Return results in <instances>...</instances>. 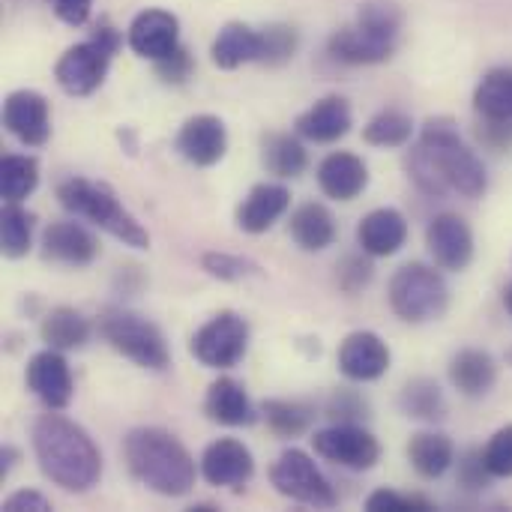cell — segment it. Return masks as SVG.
<instances>
[{"label":"cell","mask_w":512,"mask_h":512,"mask_svg":"<svg viewBox=\"0 0 512 512\" xmlns=\"http://www.w3.org/2000/svg\"><path fill=\"white\" fill-rule=\"evenodd\" d=\"M264 414H267V423L279 435H300L309 426V420H312L309 408L300 405V402H267Z\"/></svg>","instance_id":"cell-36"},{"label":"cell","mask_w":512,"mask_h":512,"mask_svg":"<svg viewBox=\"0 0 512 512\" xmlns=\"http://www.w3.org/2000/svg\"><path fill=\"white\" fill-rule=\"evenodd\" d=\"M357 237H360L363 252H369L375 258H387L405 246L408 225L399 210H375L360 222Z\"/></svg>","instance_id":"cell-21"},{"label":"cell","mask_w":512,"mask_h":512,"mask_svg":"<svg viewBox=\"0 0 512 512\" xmlns=\"http://www.w3.org/2000/svg\"><path fill=\"white\" fill-rule=\"evenodd\" d=\"M366 507L372 512H408V510H432L426 501H420V498H408V495H396V492H387V489H381V492H375L369 501H366Z\"/></svg>","instance_id":"cell-39"},{"label":"cell","mask_w":512,"mask_h":512,"mask_svg":"<svg viewBox=\"0 0 512 512\" xmlns=\"http://www.w3.org/2000/svg\"><path fill=\"white\" fill-rule=\"evenodd\" d=\"M204 267H207L213 276H222V279H240V276H243V261L228 258V255H207V258H204Z\"/></svg>","instance_id":"cell-42"},{"label":"cell","mask_w":512,"mask_h":512,"mask_svg":"<svg viewBox=\"0 0 512 512\" xmlns=\"http://www.w3.org/2000/svg\"><path fill=\"white\" fill-rule=\"evenodd\" d=\"M225 147H228L225 123L213 114H198L186 120L177 135V150L192 165H216L225 156Z\"/></svg>","instance_id":"cell-13"},{"label":"cell","mask_w":512,"mask_h":512,"mask_svg":"<svg viewBox=\"0 0 512 512\" xmlns=\"http://www.w3.org/2000/svg\"><path fill=\"white\" fill-rule=\"evenodd\" d=\"M201 474L213 486H243L252 477V453L240 441L222 438L204 450Z\"/></svg>","instance_id":"cell-17"},{"label":"cell","mask_w":512,"mask_h":512,"mask_svg":"<svg viewBox=\"0 0 512 512\" xmlns=\"http://www.w3.org/2000/svg\"><path fill=\"white\" fill-rule=\"evenodd\" d=\"M504 306H507V312L512 315V282L504 288Z\"/></svg>","instance_id":"cell-44"},{"label":"cell","mask_w":512,"mask_h":512,"mask_svg":"<svg viewBox=\"0 0 512 512\" xmlns=\"http://www.w3.org/2000/svg\"><path fill=\"white\" fill-rule=\"evenodd\" d=\"M33 450L42 474L66 492H90L102 477V456L93 438L60 414H45L33 426Z\"/></svg>","instance_id":"cell-1"},{"label":"cell","mask_w":512,"mask_h":512,"mask_svg":"<svg viewBox=\"0 0 512 512\" xmlns=\"http://www.w3.org/2000/svg\"><path fill=\"white\" fill-rule=\"evenodd\" d=\"M270 480H273L276 492L291 498V501H300V504H309V507H333L336 504L333 486L315 468V462L300 450L282 453L276 459L273 471H270Z\"/></svg>","instance_id":"cell-9"},{"label":"cell","mask_w":512,"mask_h":512,"mask_svg":"<svg viewBox=\"0 0 512 512\" xmlns=\"http://www.w3.org/2000/svg\"><path fill=\"white\" fill-rule=\"evenodd\" d=\"M87 336H90V324L75 309H54L42 321V339L57 351L81 348L87 342Z\"/></svg>","instance_id":"cell-30"},{"label":"cell","mask_w":512,"mask_h":512,"mask_svg":"<svg viewBox=\"0 0 512 512\" xmlns=\"http://www.w3.org/2000/svg\"><path fill=\"white\" fill-rule=\"evenodd\" d=\"M42 243H45L48 258H54L60 264H72V267H81V264L93 261V255H96V240L78 222H54L45 231Z\"/></svg>","instance_id":"cell-23"},{"label":"cell","mask_w":512,"mask_h":512,"mask_svg":"<svg viewBox=\"0 0 512 512\" xmlns=\"http://www.w3.org/2000/svg\"><path fill=\"white\" fill-rule=\"evenodd\" d=\"M39 183V168L30 156H6L0 162V186L6 201H21L27 198Z\"/></svg>","instance_id":"cell-32"},{"label":"cell","mask_w":512,"mask_h":512,"mask_svg":"<svg viewBox=\"0 0 512 512\" xmlns=\"http://www.w3.org/2000/svg\"><path fill=\"white\" fill-rule=\"evenodd\" d=\"M510 366H512V351H510Z\"/></svg>","instance_id":"cell-45"},{"label":"cell","mask_w":512,"mask_h":512,"mask_svg":"<svg viewBox=\"0 0 512 512\" xmlns=\"http://www.w3.org/2000/svg\"><path fill=\"white\" fill-rule=\"evenodd\" d=\"M288 201H291V195H288L285 186H279V183H261L240 204L237 225L243 231H249V234H261V231H267L288 210Z\"/></svg>","instance_id":"cell-20"},{"label":"cell","mask_w":512,"mask_h":512,"mask_svg":"<svg viewBox=\"0 0 512 512\" xmlns=\"http://www.w3.org/2000/svg\"><path fill=\"white\" fill-rule=\"evenodd\" d=\"M204 408H207V417L222 423V426H249L252 417H255L243 384H237L234 378H219L207 390Z\"/></svg>","instance_id":"cell-24"},{"label":"cell","mask_w":512,"mask_h":512,"mask_svg":"<svg viewBox=\"0 0 512 512\" xmlns=\"http://www.w3.org/2000/svg\"><path fill=\"white\" fill-rule=\"evenodd\" d=\"M177 18L162 9H147L141 12L132 27H129V45L135 54L150 57V60H165L177 51Z\"/></svg>","instance_id":"cell-14"},{"label":"cell","mask_w":512,"mask_h":512,"mask_svg":"<svg viewBox=\"0 0 512 512\" xmlns=\"http://www.w3.org/2000/svg\"><path fill=\"white\" fill-rule=\"evenodd\" d=\"M318 183H321V189L330 198L351 201V198H357L366 189L369 171H366V165H363L360 156H354V153H333V156H327L321 162Z\"/></svg>","instance_id":"cell-19"},{"label":"cell","mask_w":512,"mask_h":512,"mask_svg":"<svg viewBox=\"0 0 512 512\" xmlns=\"http://www.w3.org/2000/svg\"><path fill=\"white\" fill-rule=\"evenodd\" d=\"M57 198L69 213H75L81 219H90L93 225L105 228L108 234H114L126 246L147 249V243H150L147 231L135 222V216L129 210H123V204L114 198V192L108 186L72 177V180L60 183Z\"/></svg>","instance_id":"cell-3"},{"label":"cell","mask_w":512,"mask_h":512,"mask_svg":"<svg viewBox=\"0 0 512 512\" xmlns=\"http://www.w3.org/2000/svg\"><path fill=\"white\" fill-rule=\"evenodd\" d=\"M393 39H396L393 12L381 9V6H369L360 15L357 27L339 30L333 36L330 48L339 60H348V63H378V60L390 57Z\"/></svg>","instance_id":"cell-7"},{"label":"cell","mask_w":512,"mask_h":512,"mask_svg":"<svg viewBox=\"0 0 512 512\" xmlns=\"http://www.w3.org/2000/svg\"><path fill=\"white\" fill-rule=\"evenodd\" d=\"M492 471L486 468V459H483V450H471L465 456V462L459 465V480L468 486V489H483L489 483Z\"/></svg>","instance_id":"cell-40"},{"label":"cell","mask_w":512,"mask_h":512,"mask_svg":"<svg viewBox=\"0 0 512 512\" xmlns=\"http://www.w3.org/2000/svg\"><path fill=\"white\" fill-rule=\"evenodd\" d=\"M108 54H111V45L105 39H93V42H81L75 48H69L54 75H57V84L72 93V96H87L93 93L102 78H105V69H108Z\"/></svg>","instance_id":"cell-10"},{"label":"cell","mask_w":512,"mask_h":512,"mask_svg":"<svg viewBox=\"0 0 512 512\" xmlns=\"http://www.w3.org/2000/svg\"><path fill=\"white\" fill-rule=\"evenodd\" d=\"M474 105L492 123L512 120V69H492L480 81V87L474 93Z\"/></svg>","instance_id":"cell-29"},{"label":"cell","mask_w":512,"mask_h":512,"mask_svg":"<svg viewBox=\"0 0 512 512\" xmlns=\"http://www.w3.org/2000/svg\"><path fill=\"white\" fill-rule=\"evenodd\" d=\"M453 456H456L453 441L441 432H420L408 444V459H411L414 471L426 480L444 477L453 465Z\"/></svg>","instance_id":"cell-26"},{"label":"cell","mask_w":512,"mask_h":512,"mask_svg":"<svg viewBox=\"0 0 512 512\" xmlns=\"http://www.w3.org/2000/svg\"><path fill=\"white\" fill-rule=\"evenodd\" d=\"M27 384L54 411L57 408H66L69 399H72V375H69V366H66V360L60 357L57 348L42 351V354H36L30 360V366H27Z\"/></svg>","instance_id":"cell-16"},{"label":"cell","mask_w":512,"mask_h":512,"mask_svg":"<svg viewBox=\"0 0 512 512\" xmlns=\"http://www.w3.org/2000/svg\"><path fill=\"white\" fill-rule=\"evenodd\" d=\"M249 348V327L240 315L222 312L210 318L192 339V354L210 369H231L243 360Z\"/></svg>","instance_id":"cell-8"},{"label":"cell","mask_w":512,"mask_h":512,"mask_svg":"<svg viewBox=\"0 0 512 512\" xmlns=\"http://www.w3.org/2000/svg\"><path fill=\"white\" fill-rule=\"evenodd\" d=\"M390 366V348L375 333H351L339 348V369L351 381H375Z\"/></svg>","instance_id":"cell-15"},{"label":"cell","mask_w":512,"mask_h":512,"mask_svg":"<svg viewBox=\"0 0 512 512\" xmlns=\"http://www.w3.org/2000/svg\"><path fill=\"white\" fill-rule=\"evenodd\" d=\"M264 165L279 177H297L306 168V150L291 135H273L264 147Z\"/></svg>","instance_id":"cell-33"},{"label":"cell","mask_w":512,"mask_h":512,"mask_svg":"<svg viewBox=\"0 0 512 512\" xmlns=\"http://www.w3.org/2000/svg\"><path fill=\"white\" fill-rule=\"evenodd\" d=\"M291 234L303 249L318 252V249H327L333 243L336 222H333V216H330V210L324 204H303L291 216Z\"/></svg>","instance_id":"cell-28"},{"label":"cell","mask_w":512,"mask_h":512,"mask_svg":"<svg viewBox=\"0 0 512 512\" xmlns=\"http://www.w3.org/2000/svg\"><path fill=\"white\" fill-rule=\"evenodd\" d=\"M312 444H315L318 456H324L327 462H336L342 468H351V471H369L381 456L378 441L366 429H357L348 423L318 432L312 438Z\"/></svg>","instance_id":"cell-11"},{"label":"cell","mask_w":512,"mask_h":512,"mask_svg":"<svg viewBox=\"0 0 512 512\" xmlns=\"http://www.w3.org/2000/svg\"><path fill=\"white\" fill-rule=\"evenodd\" d=\"M402 411L408 417H417V420H444L447 414V402H444V393L435 381L429 378H417L411 381L405 390H402Z\"/></svg>","instance_id":"cell-31"},{"label":"cell","mask_w":512,"mask_h":512,"mask_svg":"<svg viewBox=\"0 0 512 512\" xmlns=\"http://www.w3.org/2000/svg\"><path fill=\"white\" fill-rule=\"evenodd\" d=\"M0 234H3V252L9 258H21L30 249V213L21 210L15 201H9L0 216Z\"/></svg>","instance_id":"cell-35"},{"label":"cell","mask_w":512,"mask_h":512,"mask_svg":"<svg viewBox=\"0 0 512 512\" xmlns=\"http://www.w3.org/2000/svg\"><path fill=\"white\" fill-rule=\"evenodd\" d=\"M294 33L288 27H270L261 33V60H285L294 51Z\"/></svg>","instance_id":"cell-38"},{"label":"cell","mask_w":512,"mask_h":512,"mask_svg":"<svg viewBox=\"0 0 512 512\" xmlns=\"http://www.w3.org/2000/svg\"><path fill=\"white\" fill-rule=\"evenodd\" d=\"M495 378H498V366L495 360L486 354V351H462L453 357L450 363V381L459 387V393L465 396H483L495 387Z\"/></svg>","instance_id":"cell-25"},{"label":"cell","mask_w":512,"mask_h":512,"mask_svg":"<svg viewBox=\"0 0 512 512\" xmlns=\"http://www.w3.org/2000/svg\"><path fill=\"white\" fill-rule=\"evenodd\" d=\"M6 129L24 144H42L48 138V105L33 90H18L3 105Z\"/></svg>","instance_id":"cell-18"},{"label":"cell","mask_w":512,"mask_h":512,"mask_svg":"<svg viewBox=\"0 0 512 512\" xmlns=\"http://www.w3.org/2000/svg\"><path fill=\"white\" fill-rule=\"evenodd\" d=\"M123 453L132 477L165 498H180L195 486V462L189 450L162 429H135L126 438Z\"/></svg>","instance_id":"cell-2"},{"label":"cell","mask_w":512,"mask_h":512,"mask_svg":"<svg viewBox=\"0 0 512 512\" xmlns=\"http://www.w3.org/2000/svg\"><path fill=\"white\" fill-rule=\"evenodd\" d=\"M426 153L435 159L444 183H447V192H459L465 198H480L486 192V165L477 159L474 150H468L456 129L453 126H444V123H429L426 132H423V144Z\"/></svg>","instance_id":"cell-4"},{"label":"cell","mask_w":512,"mask_h":512,"mask_svg":"<svg viewBox=\"0 0 512 512\" xmlns=\"http://www.w3.org/2000/svg\"><path fill=\"white\" fill-rule=\"evenodd\" d=\"M21 510L45 512V510H51V504H48L39 492H15L12 498H6V501H3V512H21Z\"/></svg>","instance_id":"cell-41"},{"label":"cell","mask_w":512,"mask_h":512,"mask_svg":"<svg viewBox=\"0 0 512 512\" xmlns=\"http://www.w3.org/2000/svg\"><path fill=\"white\" fill-rule=\"evenodd\" d=\"M483 459L492 477H512V426H504L492 435L483 450Z\"/></svg>","instance_id":"cell-37"},{"label":"cell","mask_w":512,"mask_h":512,"mask_svg":"<svg viewBox=\"0 0 512 512\" xmlns=\"http://www.w3.org/2000/svg\"><path fill=\"white\" fill-rule=\"evenodd\" d=\"M411 132H414L411 117H405L402 111H384L366 126L363 138L375 147H402L411 138Z\"/></svg>","instance_id":"cell-34"},{"label":"cell","mask_w":512,"mask_h":512,"mask_svg":"<svg viewBox=\"0 0 512 512\" xmlns=\"http://www.w3.org/2000/svg\"><path fill=\"white\" fill-rule=\"evenodd\" d=\"M102 336L111 342V348L144 369L168 366V345L159 327L129 309H108L102 318Z\"/></svg>","instance_id":"cell-6"},{"label":"cell","mask_w":512,"mask_h":512,"mask_svg":"<svg viewBox=\"0 0 512 512\" xmlns=\"http://www.w3.org/2000/svg\"><path fill=\"white\" fill-rule=\"evenodd\" d=\"M450 291L444 276L426 264H405L390 282V306L399 318L423 324L441 318L447 309Z\"/></svg>","instance_id":"cell-5"},{"label":"cell","mask_w":512,"mask_h":512,"mask_svg":"<svg viewBox=\"0 0 512 512\" xmlns=\"http://www.w3.org/2000/svg\"><path fill=\"white\" fill-rule=\"evenodd\" d=\"M249 60H261V33L246 24H228L213 42V63L222 69H237Z\"/></svg>","instance_id":"cell-27"},{"label":"cell","mask_w":512,"mask_h":512,"mask_svg":"<svg viewBox=\"0 0 512 512\" xmlns=\"http://www.w3.org/2000/svg\"><path fill=\"white\" fill-rule=\"evenodd\" d=\"M54 12L66 24H81L90 15V0H54Z\"/></svg>","instance_id":"cell-43"},{"label":"cell","mask_w":512,"mask_h":512,"mask_svg":"<svg viewBox=\"0 0 512 512\" xmlns=\"http://www.w3.org/2000/svg\"><path fill=\"white\" fill-rule=\"evenodd\" d=\"M426 243L435 264L444 270H465L474 258V234L468 222L456 213L435 216L426 231Z\"/></svg>","instance_id":"cell-12"},{"label":"cell","mask_w":512,"mask_h":512,"mask_svg":"<svg viewBox=\"0 0 512 512\" xmlns=\"http://www.w3.org/2000/svg\"><path fill=\"white\" fill-rule=\"evenodd\" d=\"M351 129V108L345 99L339 96H327L321 102H315L300 120H297V132L309 141L327 144L342 138Z\"/></svg>","instance_id":"cell-22"}]
</instances>
